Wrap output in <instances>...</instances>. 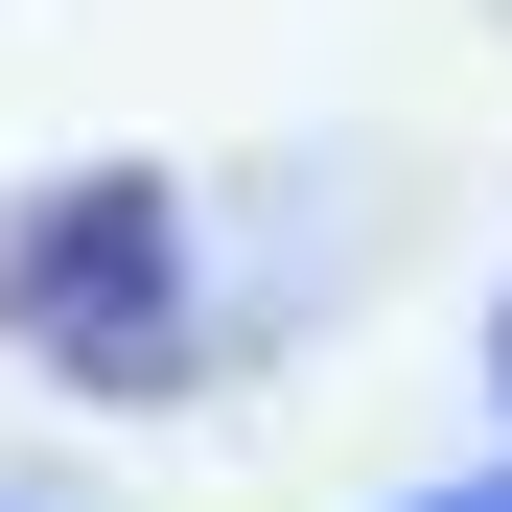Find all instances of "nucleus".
I'll return each instance as SVG.
<instances>
[{
	"mask_svg": "<svg viewBox=\"0 0 512 512\" xmlns=\"http://www.w3.org/2000/svg\"><path fill=\"white\" fill-rule=\"evenodd\" d=\"M419 512H512V466H466V489H419Z\"/></svg>",
	"mask_w": 512,
	"mask_h": 512,
	"instance_id": "2",
	"label": "nucleus"
},
{
	"mask_svg": "<svg viewBox=\"0 0 512 512\" xmlns=\"http://www.w3.org/2000/svg\"><path fill=\"white\" fill-rule=\"evenodd\" d=\"M0 350L47 396H187L210 303H187V187L163 163H47L0 210Z\"/></svg>",
	"mask_w": 512,
	"mask_h": 512,
	"instance_id": "1",
	"label": "nucleus"
},
{
	"mask_svg": "<svg viewBox=\"0 0 512 512\" xmlns=\"http://www.w3.org/2000/svg\"><path fill=\"white\" fill-rule=\"evenodd\" d=\"M489 396H512V303H489Z\"/></svg>",
	"mask_w": 512,
	"mask_h": 512,
	"instance_id": "3",
	"label": "nucleus"
}]
</instances>
